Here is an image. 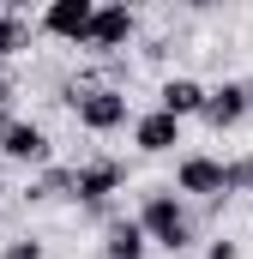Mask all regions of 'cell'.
Here are the masks:
<instances>
[{
    "mask_svg": "<svg viewBox=\"0 0 253 259\" xmlns=\"http://www.w3.org/2000/svg\"><path fill=\"white\" fill-rule=\"evenodd\" d=\"M61 103L72 109V121H78L85 133H97V139L133 127V103H126L121 84H109V78H78V84H66Z\"/></svg>",
    "mask_w": 253,
    "mask_h": 259,
    "instance_id": "obj_1",
    "label": "cell"
},
{
    "mask_svg": "<svg viewBox=\"0 0 253 259\" xmlns=\"http://www.w3.org/2000/svg\"><path fill=\"white\" fill-rule=\"evenodd\" d=\"M133 217H139V229L151 235V247H163V253H187V247H193V235H199V229H193V205L175 193V187H157V193H145Z\"/></svg>",
    "mask_w": 253,
    "mask_h": 259,
    "instance_id": "obj_2",
    "label": "cell"
},
{
    "mask_svg": "<svg viewBox=\"0 0 253 259\" xmlns=\"http://www.w3.org/2000/svg\"><path fill=\"white\" fill-rule=\"evenodd\" d=\"M0 163H12V169H55V139L43 121H30V115H18V109H0Z\"/></svg>",
    "mask_w": 253,
    "mask_h": 259,
    "instance_id": "obj_3",
    "label": "cell"
},
{
    "mask_svg": "<svg viewBox=\"0 0 253 259\" xmlns=\"http://www.w3.org/2000/svg\"><path fill=\"white\" fill-rule=\"evenodd\" d=\"M175 193L181 199H205V205H223V199H229V163L211 157V151H181V157H175Z\"/></svg>",
    "mask_w": 253,
    "mask_h": 259,
    "instance_id": "obj_4",
    "label": "cell"
},
{
    "mask_svg": "<svg viewBox=\"0 0 253 259\" xmlns=\"http://www.w3.org/2000/svg\"><path fill=\"white\" fill-rule=\"evenodd\" d=\"M121 187H126V163L121 157H91V163H78V193H72V205L109 223V217H115L109 199L121 193Z\"/></svg>",
    "mask_w": 253,
    "mask_h": 259,
    "instance_id": "obj_5",
    "label": "cell"
},
{
    "mask_svg": "<svg viewBox=\"0 0 253 259\" xmlns=\"http://www.w3.org/2000/svg\"><path fill=\"white\" fill-rule=\"evenodd\" d=\"M97 6H103V0H49V6L36 12V30L55 36V42L85 49V36H91V24H97Z\"/></svg>",
    "mask_w": 253,
    "mask_h": 259,
    "instance_id": "obj_6",
    "label": "cell"
},
{
    "mask_svg": "<svg viewBox=\"0 0 253 259\" xmlns=\"http://www.w3.org/2000/svg\"><path fill=\"white\" fill-rule=\"evenodd\" d=\"M139 36V12L121 6V0H109V6H97V24H91V36H85V49L97 55V61H121V49Z\"/></svg>",
    "mask_w": 253,
    "mask_h": 259,
    "instance_id": "obj_7",
    "label": "cell"
},
{
    "mask_svg": "<svg viewBox=\"0 0 253 259\" xmlns=\"http://www.w3.org/2000/svg\"><path fill=\"white\" fill-rule=\"evenodd\" d=\"M181 127L187 121H175V115H163V109H145V115H133V151L139 157H169L175 145H181Z\"/></svg>",
    "mask_w": 253,
    "mask_h": 259,
    "instance_id": "obj_8",
    "label": "cell"
},
{
    "mask_svg": "<svg viewBox=\"0 0 253 259\" xmlns=\"http://www.w3.org/2000/svg\"><path fill=\"white\" fill-rule=\"evenodd\" d=\"M247 115H253V109H247V84H241V78H223V84H211V97H205V115H199V121H205L211 133H235Z\"/></svg>",
    "mask_w": 253,
    "mask_h": 259,
    "instance_id": "obj_9",
    "label": "cell"
},
{
    "mask_svg": "<svg viewBox=\"0 0 253 259\" xmlns=\"http://www.w3.org/2000/svg\"><path fill=\"white\" fill-rule=\"evenodd\" d=\"M205 97H211V84H205V78H193V72H169V78L157 84V109H163V115H175V121L205 115Z\"/></svg>",
    "mask_w": 253,
    "mask_h": 259,
    "instance_id": "obj_10",
    "label": "cell"
},
{
    "mask_svg": "<svg viewBox=\"0 0 253 259\" xmlns=\"http://www.w3.org/2000/svg\"><path fill=\"white\" fill-rule=\"evenodd\" d=\"M151 253V235L139 229V217H109L103 223V259H145Z\"/></svg>",
    "mask_w": 253,
    "mask_h": 259,
    "instance_id": "obj_11",
    "label": "cell"
},
{
    "mask_svg": "<svg viewBox=\"0 0 253 259\" xmlns=\"http://www.w3.org/2000/svg\"><path fill=\"white\" fill-rule=\"evenodd\" d=\"M78 193V169H66V163H55V169H43V175H30L24 181V205H55V199H72Z\"/></svg>",
    "mask_w": 253,
    "mask_h": 259,
    "instance_id": "obj_12",
    "label": "cell"
},
{
    "mask_svg": "<svg viewBox=\"0 0 253 259\" xmlns=\"http://www.w3.org/2000/svg\"><path fill=\"white\" fill-rule=\"evenodd\" d=\"M30 42H36V24H30L24 12H12V6H6V12H0V66H12Z\"/></svg>",
    "mask_w": 253,
    "mask_h": 259,
    "instance_id": "obj_13",
    "label": "cell"
},
{
    "mask_svg": "<svg viewBox=\"0 0 253 259\" xmlns=\"http://www.w3.org/2000/svg\"><path fill=\"white\" fill-rule=\"evenodd\" d=\"M229 193H247V199H253V151L229 163Z\"/></svg>",
    "mask_w": 253,
    "mask_h": 259,
    "instance_id": "obj_14",
    "label": "cell"
},
{
    "mask_svg": "<svg viewBox=\"0 0 253 259\" xmlns=\"http://www.w3.org/2000/svg\"><path fill=\"white\" fill-rule=\"evenodd\" d=\"M0 259H43V241H36V235H12V241L0 247Z\"/></svg>",
    "mask_w": 253,
    "mask_h": 259,
    "instance_id": "obj_15",
    "label": "cell"
},
{
    "mask_svg": "<svg viewBox=\"0 0 253 259\" xmlns=\"http://www.w3.org/2000/svg\"><path fill=\"white\" fill-rule=\"evenodd\" d=\"M12 97H18V72L0 66V109H12Z\"/></svg>",
    "mask_w": 253,
    "mask_h": 259,
    "instance_id": "obj_16",
    "label": "cell"
},
{
    "mask_svg": "<svg viewBox=\"0 0 253 259\" xmlns=\"http://www.w3.org/2000/svg\"><path fill=\"white\" fill-rule=\"evenodd\" d=\"M235 253H241V247H235L229 235H217V241H205V259H235Z\"/></svg>",
    "mask_w": 253,
    "mask_h": 259,
    "instance_id": "obj_17",
    "label": "cell"
},
{
    "mask_svg": "<svg viewBox=\"0 0 253 259\" xmlns=\"http://www.w3.org/2000/svg\"><path fill=\"white\" fill-rule=\"evenodd\" d=\"M241 84H247V109H253V78H241Z\"/></svg>",
    "mask_w": 253,
    "mask_h": 259,
    "instance_id": "obj_18",
    "label": "cell"
},
{
    "mask_svg": "<svg viewBox=\"0 0 253 259\" xmlns=\"http://www.w3.org/2000/svg\"><path fill=\"white\" fill-rule=\"evenodd\" d=\"M0 12H6V6H0Z\"/></svg>",
    "mask_w": 253,
    "mask_h": 259,
    "instance_id": "obj_19",
    "label": "cell"
}]
</instances>
